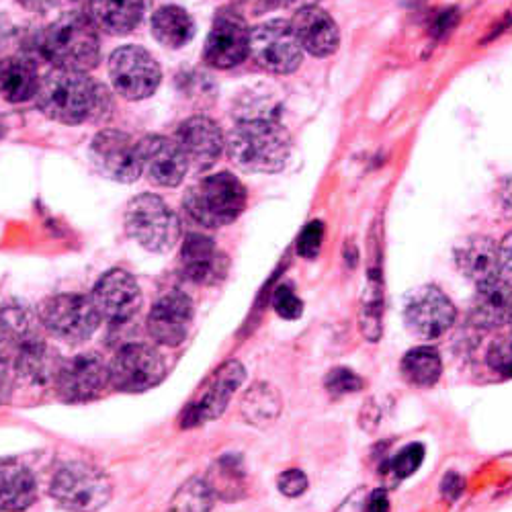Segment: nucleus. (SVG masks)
<instances>
[{"label": "nucleus", "instance_id": "37", "mask_svg": "<svg viewBox=\"0 0 512 512\" xmlns=\"http://www.w3.org/2000/svg\"><path fill=\"white\" fill-rule=\"evenodd\" d=\"M324 242V224L320 220L310 222L302 234L297 236V254L304 259H316Z\"/></svg>", "mask_w": 512, "mask_h": 512}, {"label": "nucleus", "instance_id": "39", "mask_svg": "<svg viewBox=\"0 0 512 512\" xmlns=\"http://www.w3.org/2000/svg\"><path fill=\"white\" fill-rule=\"evenodd\" d=\"M498 261H500V277L512 285V232L504 236L498 244Z\"/></svg>", "mask_w": 512, "mask_h": 512}, {"label": "nucleus", "instance_id": "45", "mask_svg": "<svg viewBox=\"0 0 512 512\" xmlns=\"http://www.w3.org/2000/svg\"><path fill=\"white\" fill-rule=\"evenodd\" d=\"M281 5H297V3H302V7H308L310 5V0H279Z\"/></svg>", "mask_w": 512, "mask_h": 512}, {"label": "nucleus", "instance_id": "30", "mask_svg": "<svg viewBox=\"0 0 512 512\" xmlns=\"http://www.w3.org/2000/svg\"><path fill=\"white\" fill-rule=\"evenodd\" d=\"M400 373L414 388H433L443 373L441 355L433 347L410 349L400 363Z\"/></svg>", "mask_w": 512, "mask_h": 512}, {"label": "nucleus", "instance_id": "8", "mask_svg": "<svg viewBox=\"0 0 512 512\" xmlns=\"http://www.w3.org/2000/svg\"><path fill=\"white\" fill-rule=\"evenodd\" d=\"M250 56L267 72L291 74L300 68L304 50L291 23L273 19L250 31Z\"/></svg>", "mask_w": 512, "mask_h": 512}, {"label": "nucleus", "instance_id": "29", "mask_svg": "<svg viewBox=\"0 0 512 512\" xmlns=\"http://www.w3.org/2000/svg\"><path fill=\"white\" fill-rule=\"evenodd\" d=\"M152 33H154L158 44H162L170 50H179V48L187 46L193 39L195 23L185 9L168 5L154 13Z\"/></svg>", "mask_w": 512, "mask_h": 512}, {"label": "nucleus", "instance_id": "14", "mask_svg": "<svg viewBox=\"0 0 512 512\" xmlns=\"http://www.w3.org/2000/svg\"><path fill=\"white\" fill-rule=\"evenodd\" d=\"M246 379V369L240 361H228L224 363L213 377L205 383V388L189 404V408L183 414V429H193V426H201L209 420H216L224 414L228 408L232 396L240 390V386Z\"/></svg>", "mask_w": 512, "mask_h": 512}, {"label": "nucleus", "instance_id": "21", "mask_svg": "<svg viewBox=\"0 0 512 512\" xmlns=\"http://www.w3.org/2000/svg\"><path fill=\"white\" fill-rule=\"evenodd\" d=\"M181 271L197 285H213L226 277L228 259L205 234H189L181 246Z\"/></svg>", "mask_w": 512, "mask_h": 512}, {"label": "nucleus", "instance_id": "19", "mask_svg": "<svg viewBox=\"0 0 512 512\" xmlns=\"http://www.w3.org/2000/svg\"><path fill=\"white\" fill-rule=\"evenodd\" d=\"M142 170L158 187H177L189 173V160L179 144L162 136H146L138 142Z\"/></svg>", "mask_w": 512, "mask_h": 512}, {"label": "nucleus", "instance_id": "5", "mask_svg": "<svg viewBox=\"0 0 512 512\" xmlns=\"http://www.w3.org/2000/svg\"><path fill=\"white\" fill-rule=\"evenodd\" d=\"M125 230L144 250L164 254L181 240V218L156 195H138L125 211Z\"/></svg>", "mask_w": 512, "mask_h": 512}, {"label": "nucleus", "instance_id": "11", "mask_svg": "<svg viewBox=\"0 0 512 512\" xmlns=\"http://www.w3.org/2000/svg\"><path fill=\"white\" fill-rule=\"evenodd\" d=\"M455 318L453 302L435 285H420L406 295L404 324L416 338H441L455 324Z\"/></svg>", "mask_w": 512, "mask_h": 512}, {"label": "nucleus", "instance_id": "18", "mask_svg": "<svg viewBox=\"0 0 512 512\" xmlns=\"http://www.w3.org/2000/svg\"><path fill=\"white\" fill-rule=\"evenodd\" d=\"M173 140L195 170L211 168L226 150V136L220 123L205 115H195L183 121Z\"/></svg>", "mask_w": 512, "mask_h": 512}, {"label": "nucleus", "instance_id": "31", "mask_svg": "<svg viewBox=\"0 0 512 512\" xmlns=\"http://www.w3.org/2000/svg\"><path fill=\"white\" fill-rule=\"evenodd\" d=\"M209 488L222 500H238L246 494L244 465L236 455H226L209 467L207 480Z\"/></svg>", "mask_w": 512, "mask_h": 512}, {"label": "nucleus", "instance_id": "22", "mask_svg": "<svg viewBox=\"0 0 512 512\" xmlns=\"http://www.w3.org/2000/svg\"><path fill=\"white\" fill-rule=\"evenodd\" d=\"M472 320L478 328L496 330L512 322V285L502 277L476 285Z\"/></svg>", "mask_w": 512, "mask_h": 512}, {"label": "nucleus", "instance_id": "17", "mask_svg": "<svg viewBox=\"0 0 512 512\" xmlns=\"http://www.w3.org/2000/svg\"><path fill=\"white\" fill-rule=\"evenodd\" d=\"M195 318L191 297L179 289L164 293L154 302L148 314V332L158 345L179 347L183 345Z\"/></svg>", "mask_w": 512, "mask_h": 512}, {"label": "nucleus", "instance_id": "38", "mask_svg": "<svg viewBox=\"0 0 512 512\" xmlns=\"http://www.w3.org/2000/svg\"><path fill=\"white\" fill-rule=\"evenodd\" d=\"M277 486L283 496L297 498L308 490V476L302 472V469H287V472L279 476Z\"/></svg>", "mask_w": 512, "mask_h": 512}, {"label": "nucleus", "instance_id": "1", "mask_svg": "<svg viewBox=\"0 0 512 512\" xmlns=\"http://www.w3.org/2000/svg\"><path fill=\"white\" fill-rule=\"evenodd\" d=\"M226 152L244 173L273 175L285 168L291 156V138L277 119H244L230 130Z\"/></svg>", "mask_w": 512, "mask_h": 512}, {"label": "nucleus", "instance_id": "36", "mask_svg": "<svg viewBox=\"0 0 512 512\" xmlns=\"http://www.w3.org/2000/svg\"><path fill=\"white\" fill-rule=\"evenodd\" d=\"M273 308L283 320H297L302 316L304 304L300 297H297V293L293 291V287L281 285V287H277V291L273 295Z\"/></svg>", "mask_w": 512, "mask_h": 512}, {"label": "nucleus", "instance_id": "3", "mask_svg": "<svg viewBox=\"0 0 512 512\" xmlns=\"http://www.w3.org/2000/svg\"><path fill=\"white\" fill-rule=\"evenodd\" d=\"M41 50L56 68L89 72L101 60L97 25L91 17L68 13L48 27Z\"/></svg>", "mask_w": 512, "mask_h": 512}, {"label": "nucleus", "instance_id": "16", "mask_svg": "<svg viewBox=\"0 0 512 512\" xmlns=\"http://www.w3.org/2000/svg\"><path fill=\"white\" fill-rule=\"evenodd\" d=\"M250 56V29L236 13H220L207 35L203 58L218 70L236 68Z\"/></svg>", "mask_w": 512, "mask_h": 512}, {"label": "nucleus", "instance_id": "46", "mask_svg": "<svg viewBox=\"0 0 512 512\" xmlns=\"http://www.w3.org/2000/svg\"><path fill=\"white\" fill-rule=\"evenodd\" d=\"M410 3H414V0H410Z\"/></svg>", "mask_w": 512, "mask_h": 512}, {"label": "nucleus", "instance_id": "13", "mask_svg": "<svg viewBox=\"0 0 512 512\" xmlns=\"http://www.w3.org/2000/svg\"><path fill=\"white\" fill-rule=\"evenodd\" d=\"M91 158L99 173L117 183H136L142 177L138 142L119 130H105L91 142Z\"/></svg>", "mask_w": 512, "mask_h": 512}, {"label": "nucleus", "instance_id": "26", "mask_svg": "<svg viewBox=\"0 0 512 512\" xmlns=\"http://www.w3.org/2000/svg\"><path fill=\"white\" fill-rule=\"evenodd\" d=\"M37 498V480L19 461L0 463V510L21 512Z\"/></svg>", "mask_w": 512, "mask_h": 512}, {"label": "nucleus", "instance_id": "6", "mask_svg": "<svg viewBox=\"0 0 512 512\" xmlns=\"http://www.w3.org/2000/svg\"><path fill=\"white\" fill-rule=\"evenodd\" d=\"M50 494L70 512H97L111 500L113 486L99 467L84 461H68L54 474Z\"/></svg>", "mask_w": 512, "mask_h": 512}, {"label": "nucleus", "instance_id": "7", "mask_svg": "<svg viewBox=\"0 0 512 512\" xmlns=\"http://www.w3.org/2000/svg\"><path fill=\"white\" fill-rule=\"evenodd\" d=\"M39 322L52 336L70 345H80L89 340L101 326V314L97 312L91 297L78 293H60L39 306Z\"/></svg>", "mask_w": 512, "mask_h": 512}, {"label": "nucleus", "instance_id": "32", "mask_svg": "<svg viewBox=\"0 0 512 512\" xmlns=\"http://www.w3.org/2000/svg\"><path fill=\"white\" fill-rule=\"evenodd\" d=\"M216 504V494L209 488L205 480L193 478L187 484H183L173 502H170V510L173 512H209Z\"/></svg>", "mask_w": 512, "mask_h": 512}, {"label": "nucleus", "instance_id": "4", "mask_svg": "<svg viewBox=\"0 0 512 512\" xmlns=\"http://www.w3.org/2000/svg\"><path fill=\"white\" fill-rule=\"evenodd\" d=\"M246 187L230 173L209 175L197 181L185 195V211L203 228H224L236 222L246 209Z\"/></svg>", "mask_w": 512, "mask_h": 512}, {"label": "nucleus", "instance_id": "43", "mask_svg": "<svg viewBox=\"0 0 512 512\" xmlns=\"http://www.w3.org/2000/svg\"><path fill=\"white\" fill-rule=\"evenodd\" d=\"M498 201H500V207L506 216L512 218V177L502 181L500 191H498Z\"/></svg>", "mask_w": 512, "mask_h": 512}, {"label": "nucleus", "instance_id": "34", "mask_svg": "<svg viewBox=\"0 0 512 512\" xmlns=\"http://www.w3.org/2000/svg\"><path fill=\"white\" fill-rule=\"evenodd\" d=\"M324 386H326L328 394H332V396H345V394H355V392L363 390L365 383L355 371H351L347 367H334L326 375Z\"/></svg>", "mask_w": 512, "mask_h": 512}, {"label": "nucleus", "instance_id": "12", "mask_svg": "<svg viewBox=\"0 0 512 512\" xmlns=\"http://www.w3.org/2000/svg\"><path fill=\"white\" fill-rule=\"evenodd\" d=\"M56 392L64 402H89L99 398L109 383V363L97 353H80L62 361L56 375Z\"/></svg>", "mask_w": 512, "mask_h": 512}, {"label": "nucleus", "instance_id": "23", "mask_svg": "<svg viewBox=\"0 0 512 512\" xmlns=\"http://www.w3.org/2000/svg\"><path fill=\"white\" fill-rule=\"evenodd\" d=\"M455 265L476 285L500 277L498 244L488 236H469L455 248Z\"/></svg>", "mask_w": 512, "mask_h": 512}, {"label": "nucleus", "instance_id": "44", "mask_svg": "<svg viewBox=\"0 0 512 512\" xmlns=\"http://www.w3.org/2000/svg\"><path fill=\"white\" fill-rule=\"evenodd\" d=\"M9 349H13V347H11V340H9V336H7V330H5V326H3V320H0V357L7 359V351H9Z\"/></svg>", "mask_w": 512, "mask_h": 512}, {"label": "nucleus", "instance_id": "24", "mask_svg": "<svg viewBox=\"0 0 512 512\" xmlns=\"http://www.w3.org/2000/svg\"><path fill=\"white\" fill-rule=\"evenodd\" d=\"M62 361L52 347L37 338L15 351V373L29 386H48L56 381Z\"/></svg>", "mask_w": 512, "mask_h": 512}, {"label": "nucleus", "instance_id": "28", "mask_svg": "<svg viewBox=\"0 0 512 512\" xmlns=\"http://www.w3.org/2000/svg\"><path fill=\"white\" fill-rule=\"evenodd\" d=\"M283 410V400L277 388H273L267 381H259L248 388L240 402L242 418L256 426V429H267L271 426Z\"/></svg>", "mask_w": 512, "mask_h": 512}, {"label": "nucleus", "instance_id": "27", "mask_svg": "<svg viewBox=\"0 0 512 512\" xmlns=\"http://www.w3.org/2000/svg\"><path fill=\"white\" fill-rule=\"evenodd\" d=\"M39 74L33 62L25 58H7L0 62V97L9 103H25L37 97Z\"/></svg>", "mask_w": 512, "mask_h": 512}, {"label": "nucleus", "instance_id": "25", "mask_svg": "<svg viewBox=\"0 0 512 512\" xmlns=\"http://www.w3.org/2000/svg\"><path fill=\"white\" fill-rule=\"evenodd\" d=\"M91 21L111 35L132 33L144 15V0H89Z\"/></svg>", "mask_w": 512, "mask_h": 512}, {"label": "nucleus", "instance_id": "9", "mask_svg": "<svg viewBox=\"0 0 512 512\" xmlns=\"http://www.w3.org/2000/svg\"><path fill=\"white\" fill-rule=\"evenodd\" d=\"M109 76L115 91L127 101L152 97L162 80L156 58L140 46H123L109 58Z\"/></svg>", "mask_w": 512, "mask_h": 512}, {"label": "nucleus", "instance_id": "15", "mask_svg": "<svg viewBox=\"0 0 512 512\" xmlns=\"http://www.w3.org/2000/svg\"><path fill=\"white\" fill-rule=\"evenodd\" d=\"M91 300L103 320L119 326L130 322L142 308V291L132 273L113 269L99 279Z\"/></svg>", "mask_w": 512, "mask_h": 512}, {"label": "nucleus", "instance_id": "33", "mask_svg": "<svg viewBox=\"0 0 512 512\" xmlns=\"http://www.w3.org/2000/svg\"><path fill=\"white\" fill-rule=\"evenodd\" d=\"M424 461V447L418 443H412L408 447H404L392 461H390V474L396 482H402L406 478H410L416 469L420 467V463Z\"/></svg>", "mask_w": 512, "mask_h": 512}, {"label": "nucleus", "instance_id": "20", "mask_svg": "<svg viewBox=\"0 0 512 512\" xmlns=\"http://www.w3.org/2000/svg\"><path fill=\"white\" fill-rule=\"evenodd\" d=\"M289 23L297 41H300L302 50L312 54L314 58H328L338 50V25L324 9L316 5L300 7Z\"/></svg>", "mask_w": 512, "mask_h": 512}, {"label": "nucleus", "instance_id": "41", "mask_svg": "<svg viewBox=\"0 0 512 512\" xmlns=\"http://www.w3.org/2000/svg\"><path fill=\"white\" fill-rule=\"evenodd\" d=\"M363 512H390V500L383 490H375L369 494Z\"/></svg>", "mask_w": 512, "mask_h": 512}, {"label": "nucleus", "instance_id": "42", "mask_svg": "<svg viewBox=\"0 0 512 512\" xmlns=\"http://www.w3.org/2000/svg\"><path fill=\"white\" fill-rule=\"evenodd\" d=\"M441 490H443L445 498H451V500L459 498L461 492H463V478L457 476V474H447V476L443 478Z\"/></svg>", "mask_w": 512, "mask_h": 512}, {"label": "nucleus", "instance_id": "35", "mask_svg": "<svg viewBox=\"0 0 512 512\" xmlns=\"http://www.w3.org/2000/svg\"><path fill=\"white\" fill-rule=\"evenodd\" d=\"M488 365L492 371L512 377V334L496 338L488 349Z\"/></svg>", "mask_w": 512, "mask_h": 512}, {"label": "nucleus", "instance_id": "2", "mask_svg": "<svg viewBox=\"0 0 512 512\" xmlns=\"http://www.w3.org/2000/svg\"><path fill=\"white\" fill-rule=\"evenodd\" d=\"M105 97L101 84L87 72L56 68L41 78L37 105L58 123L78 125L103 109Z\"/></svg>", "mask_w": 512, "mask_h": 512}, {"label": "nucleus", "instance_id": "10", "mask_svg": "<svg viewBox=\"0 0 512 512\" xmlns=\"http://www.w3.org/2000/svg\"><path fill=\"white\" fill-rule=\"evenodd\" d=\"M164 373L160 353L140 343L121 347L109 361V383L123 394H142L156 388Z\"/></svg>", "mask_w": 512, "mask_h": 512}, {"label": "nucleus", "instance_id": "40", "mask_svg": "<svg viewBox=\"0 0 512 512\" xmlns=\"http://www.w3.org/2000/svg\"><path fill=\"white\" fill-rule=\"evenodd\" d=\"M13 386H15V375L9 365V359L0 357V404H5L11 398Z\"/></svg>", "mask_w": 512, "mask_h": 512}]
</instances>
